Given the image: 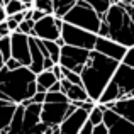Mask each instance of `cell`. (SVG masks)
Listing matches in <instances>:
<instances>
[{
	"label": "cell",
	"instance_id": "15",
	"mask_svg": "<svg viewBox=\"0 0 134 134\" xmlns=\"http://www.w3.org/2000/svg\"><path fill=\"white\" fill-rule=\"evenodd\" d=\"M15 109H17V104L0 100V132L2 134H7V131H9V126L12 122L14 114H15Z\"/></svg>",
	"mask_w": 134,
	"mask_h": 134
},
{
	"label": "cell",
	"instance_id": "13",
	"mask_svg": "<svg viewBox=\"0 0 134 134\" xmlns=\"http://www.w3.org/2000/svg\"><path fill=\"white\" fill-rule=\"evenodd\" d=\"M88 119V112L76 107L71 114L65 117V121L59 124V134H78L80 129Z\"/></svg>",
	"mask_w": 134,
	"mask_h": 134
},
{
	"label": "cell",
	"instance_id": "36",
	"mask_svg": "<svg viewBox=\"0 0 134 134\" xmlns=\"http://www.w3.org/2000/svg\"><path fill=\"white\" fill-rule=\"evenodd\" d=\"M92 134H107V127L104 124H98V126H93V132Z\"/></svg>",
	"mask_w": 134,
	"mask_h": 134
},
{
	"label": "cell",
	"instance_id": "2",
	"mask_svg": "<svg viewBox=\"0 0 134 134\" xmlns=\"http://www.w3.org/2000/svg\"><path fill=\"white\" fill-rule=\"evenodd\" d=\"M36 93V75L29 66L17 70H7L5 65L0 70V100L12 104H22Z\"/></svg>",
	"mask_w": 134,
	"mask_h": 134
},
{
	"label": "cell",
	"instance_id": "27",
	"mask_svg": "<svg viewBox=\"0 0 134 134\" xmlns=\"http://www.w3.org/2000/svg\"><path fill=\"white\" fill-rule=\"evenodd\" d=\"M97 36L98 37H110V29H109V24L105 22V20H100V26H98Z\"/></svg>",
	"mask_w": 134,
	"mask_h": 134
},
{
	"label": "cell",
	"instance_id": "18",
	"mask_svg": "<svg viewBox=\"0 0 134 134\" xmlns=\"http://www.w3.org/2000/svg\"><path fill=\"white\" fill-rule=\"evenodd\" d=\"M104 104H95V107L88 112V121L92 122V126H98L104 121Z\"/></svg>",
	"mask_w": 134,
	"mask_h": 134
},
{
	"label": "cell",
	"instance_id": "26",
	"mask_svg": "<svg viewBox=\"0 0 134 134\" xmlns=\"http://www.w3.org/2000/svg\"><path fill=\"white\" fill-rule=\"evenodd\" d=\"M121 63H124V65L134 68V46H131V48L126 49V54H124V58H122Z\"/></svg>",
	"mask_w": 134,
	"mask_h": 134
},
{
	"label": "cell",
	"instance_id": "20",
	"mask_svg": "<svg viewBox=\"0 0 134 134\" xmlns=\"http://www.w3.org/2000/svg\"><path fill=\"white\" fill-rule=\"evenodd\" d=\"M43 44H44L46 51H48L49 58H51L53 63L56 65V63L59 61V51H61V46H58L54 41H43Z\"/></svg>",
	"mask_w": 134,
	"mask_h": 134
},
{
	"label": "cell",
	"instance_id": "44",
	"mask_svg": "<svg viewBox=\"0 0 134 134\" xmlns=\"http://www.w3.org/2000/svg\"><path fill=\"white\" fill-rule=\"evenodd\" d=\"M0 134H2V132H0Z\"/></svg>",
	"mask_w": 134,
	"mask_h": 134
},
{
	"label": "cell",
	"instance_id": "30",
	"mask_svg": "<svg viewBox=\"0 0 134 134\" xmlns=\"http://www.w3.org/2000/svg\"><path fill=\"white\" fill-rule=\"evenodd\" d=\"M5 22H7V27L10 29V32H15V31L19 29V22H17V20H14L12 17H7Z\"/></svg>",
	"mask_w": 134,
	"mask_h": 134
},
{
	"label": "cell",
	"instance_id": "19",
	"mask_svg": "<svg viewBox=\"0 0 134 134\" xmlns=\"http://www.w3.org/2000/svg\"><path fill=\"white\" fill-rule=\"evenodd\" d=\"M85 2L98 14L100 20H102V17H104V14L109 10V7H110V2H105V0H85Z\"/></svg>",
	"mask_w": 134,
	"mask_h": 134
},
{
	"label": "cell",
	"instance_id": "31",
	"mask_svg": "<svg viewBox=\"0 0 134 134\" xmlns=\"http://www.w3.org/2000/svg\"><path fill=\"white\" fill-rule=\"evenodd\" d=\"M51 71H53V75L56 76V80H63V70H61V65H58V63H56V65L51 68Z\"/></svg>",
	"mask_w": 134,
	"mask_h": 134
},
{
	"label": "cell",
	"instance_id": "8",
	"mask_svg": "<svg viewBox=\"0 0 134 134\" xmlns=\"http://www.w3.org/2000/svg\"><path fill=\"white\" fill-rule=\"evenodd\" d=\"M63 24H65V20H63L61 17L44 15L43 19L34 22L31 37H37V39H41V41H56L61 36Z\"/></svg>",
	"mask_w": 134,
	"mask_h": 134
},
{
	"label": "cell",
	"instance_id": "22",
	"mask_svg": "<svg viewBox=\"0 0 134 134\" xmlns=\"http://www.w3.org/2000/svg\"><path fill=\"white\" fill-rule=\"evenodd\" d=\"M3 10H5V15L10 17V15H14V14H17V12H22V10H26V9H24V3L20 2V0H10V2L3 7Z\"/></svg>",
	"mask_w": 134,
	"mask_h": 134
},
{
	"label": "cell",
	"instance_id": "43",
	"mask_svg": "<svg viewBox=\"0 0 134 134\" xmlns=\"http://www.w3.org/2000/svg\"><path fill=\"white\" fill-rule=\"evenodd\" d=\"M2 37H3V36H2V34H0V39H2Z\"/></svg>",
	"mask_w": 134,
	"mask_h": 134
},
{
	"label": "cell",
	"instance_id": "17",
	"mask_svg": "<svg viewBox=\"0 0 134 134\" xmlns=\"http://www.w3.org/2000/svg\"><path fill=\"white\" fill-rule=\"evenodd\" d=\"M76 3V0H53V5H54V17H65L66 14L71 10V7Z\"/></svg>",
	"mask_w": 134,
	"mask_h": 134
},
{
	"label": "cell",
	"instance_id": "38",
	"mask_svg": "<svg viewBox=\"0 0 134 134\" xmlns=\"http://www.w3.org/2000/svg\"><path fill=\"white\" fill-rule=\"evenodd\" d=\"M53 66H54V63H53V59H51V58H44L43 68H44V70H51Z\"/></svg>",
	"mask_w": 134,
	"mask_h": 134
},
{
	"label": "cell",
	"instance_id": "11",
	"mask_svg": "<svg viewBox=\"0 0 134 134\" xmlns=\"http://www.w3.org/2000/svg\"><path fill=\"white\" fill-rule=\"evenodd\" d=\"M10 56L15 58L22 66L31 65V49H29V36L22 32L10 34Z\"/></svg>",
	"mask_w": 134,
	"mask_h": 134
},
{
	"label": "cell",
	"instance_id": "42",
	"mask_svg": "<svg viewBox=\"0 0 134 134\" xmlns=\"http://www.w3.org/2000/svg\"><path fill=\"white\" fill-rule=\"evenodd\" d=\"M3 65H5V59H3V56L0 54V70L3 68Z\"/></svg>",
	"mask_w": 134,
	"mask_h": 134
},
{
	"label": "cell",
	"instance_id": "6",
	"mask_svg": "<svg viewBox=\"0 0 134 134\" xmlns=\"http://www.w3.org/2000/svg\"><path fill=\"white\" fill-rule=\"evenodd\" d=\"M61 37L65 41V44L83 48V49H88V51L93 49L95 41H97V34L95 32L85 31L82 27H76V26L68 24V22H65L61 27Z\"/></svg>",
	"mask_w": 134,
	"mask_h": 134
},
{
	"label": "cell",
	"instance_id": "37",
	"mask_svg": "<svg viewBox=\"0 0 134 134\" xmlns=\"http://www.w3.org/2000/svg\"><path fill=\"white\" fill-rule=\"evenodd\" d=\"M14 20H17V22H22L24 19H26V10H22V12H17V14H14V15H10Z\"/></svg>",
	"mask_w": 134,
	"mask_h": 134
},
{
	"label": "cell",
	"instance_id": "10",
	"mask_svg": "<svg viewBox=\"0 0 134 134\" xmlns=\"http://www.w3.org/2000/svg\"><path fill=\"white\" fill-rule=\"evenodd\" d=\"M105 107V105H104ZM102 124L107 127V134H134V122L119 115L112 109H104V121Z\"/></svg>",
	"mask_w": 134,
	"mask_h": 134
},
{
	"label": "cell",
	"instance_id": "32",
	"mask_svg": "<svg viewBox=\"0 0 134 134\" xmlns=\"http://www.w3.org/2000/svg\"><path fill=\"white\" fill-rule=\"evenodd\" d=\"M92 132H93V126H92V122L88 121V119H87V122L83 124V127L80 129V132H78V134H92Z\"/></svg>",
	"mask_w": 134,
	"mask_h": 134
},
{
	"label": "cell",
	"instance_id": "1",
	"mask_svg": "<svg viewBox=\"0 0 134 134\" xmlns=\"http://www.w3.org/2000/svg\"><path fill=\"white\" fill-rule=\"evenodd\" d=\"M117 66H119V61L100 54L95 49L90 51L88 59H87L80 76H82L83 88L87 90L88 97L93 102H98L102 92L105 90L107 83L110 82V78L114 75V71L117 70Z\"/></svg>",
	"mask_w": 134,
	"mask_h": 134
},
{
	"label": "cell",
	"instance_id": "5",
	"mask_svg": "<svg viewBox=\"0 0 134 134\" xmlns=\"http://www.w3.org/2000/svg\"><path fill=\"white\" fill-rule=\"evenodd\" d=\"M63 20L68 24H73L76 27H82L85 31L97 34L98 26H100V17L93 9L85 2V0H76V3L71 7L68 14L63 17Z\"/></svg>",
	"mask_w": 134,
	"mask_h": 134
},
{
	"label": "cell",
	"instance_id": "23",
	"mask_svg": "<svg viewBox=\"0 0 134 134\" xmlns=\"http://www.w3.org/2000/svg\"><path fill=\"white\" fill-rule=\"evenodd\" d=\"M44 102H49V104H65V102H68V98H66V95L63 92H46Z\"/></svg>",
	"mask_w": 134,
	"mask_h": 134
},
{
	"label": "cell",
	"instance_id": "41",
	"mask_svg": "<svg viewBox=\"0 0 134 134\" xmlns=\"http://www.w3.org/2000/svg\"><path fill=\"white\" fill-rule=\"evenodd\" d=\"M117 2H121V3H126V5H131V3H134V0H117Z\"/></svg>",
	"mask_w": 134,
	"mask_h": 134
},
{
	"label": "cell",
	"instance_id": "7",
	"mask_svg": "<svg viewBox=\"0 0 134 134\" xmlns=\"http://www.w3.org/2000/svg\"><path fill=\"white\" fill-rule=\"evenodd\" d=\"M88 54H90L88 49L65 44V46H61V51H59L58 65H61L63 68H68V70H71V71L80 75L83 66H85V63H87V59H88Z\"/></svg>",
	"mask_w": 134,
	"mask_h": 134
},
{
	"label": "cell",
	"instance_id": "14",
	"mask_svg": "<svg viewBox=\"0 0 134 134\" xmlns=\"http://www.w3.org/2000/svg\"><path fill=\"white\" fill-rule=\"evenodd\" d=\"M107 109H112L114 112H117L119 115L126 117L127 121L134 122V97L131 98H122V100H115V102H109L104 104Z\"/></svg>",
	"mask_w": 134,
	"mask_h": 134
},
{
	"label": "cell",
	"instance_id": "35",
	"mask_svg": "<svg viewBox=\"0 0 134 134\" xmlns=\"http://www.w3.org/2000/svg\"><path fill=\"white\" fill-rule=\"evenodd\" d=\"M0 34H2V36H10V29L9 27H7V22L5 20H3V22H0Z\"/></svg>",
	"mask_w": 134,
	"mask_h": 134
},
{
	"label": "cell",
	"instance_id": "34",
	"mask_svg": "<svg viewBox=\"0 0 134 134\" xmlns=\"http://www.w3.org/2000/svg\"><path fill=\"white\" fill-rule=\"evenodd\" d=\"M124 10H126V14L129 15V19L134 22V3H131V5H126V3H124Z\"/></svg>",
	"mask_w": 134,
	"mask_h": 134
},
{
	"label": "cell",
	"instance_id": "4",
	"mask_svg": "<svg viewBox=\"0 0 134 134\" xmlns=\"http://www.w3.org/2000/svg\"><path fill=\"white\" fill-rule=\"evenodd\" d=\"M131 97H134V68L124 65V63H119L117 70L114 71L110 82L102 92L97 104H109V102Z\"/></svg>",
	"mask_w": 134,
	"mask_h": 134
},
{
	"label": "cell",
	"instance_id": "3",
	"mask_svg": "<svg viewBox=\"0 0 134 134\" xmlns=\"http://www.w3.org/2000/svg\"><path fill=\"white\" fill-rule=\"evenodd\" d=\"M102 20H105L109 24V29H110L109 39L117 41L119 44L126 46V48L134 46V22L126 14L124 3L121 2L110 3L109 10L102 17Z\"/></svg>",
	"mask_w": 134,
	"mask_h": 134
},
{
	"label": "cell",
	"instance_id": "33",
	"mask_svg": "<svg viewBox=\"0 0 134 134\" xmlns=\"http://www.w3.org/2000/svg\"><path fill=\"white\" fill-rule=\"evenodd\" d=\"M46 15V14H43L41 10H37V9H32V15H31V19L34 20V22H37L39 19H43V17Z\"/></svg>",
	"mask_w": 134,
	"mask_h": 134
},
{
	"label": "cell",
	"instance_id": "16",
	"mask_svg": "<svg viewBox=\"0 0 134 134\" xmlns=\"http://www.w3.org/2000/svg\"><path fill=\"white\" fill-rule=\"evenodd\" d=\"M56 76L53 75L51 70H43L41 73L36 75V92H48L53 87V83H56Z\"/></svg>",
	"mask_w": 134,
	"mask_h": 134
},
{
	"label": "cell",
	"instance_id": "28",
	"mask_svg": "<svg viewBox=\"0 0 134 134\" xmlns=\"http://www.w3.org/2000/svg\"><path fill=\"white\" fill-rule=\"evenodd\" d=\"M44 97H46V92H36L29 100L32 104H44Z\"/></svg>",
	"mask_w": 134,
	"mask_h": 134
},
{
	"label": "cell",
	"instance_id": "9",
	"mask_svg": "<svg viewBox=\"0 0 134 134\" xmlns=\"http://www.w3.org/2000/svg\"><path fill=\"white\" fill-rule=\"evenodd\" d=\"M75 104L71 102H65V104H49V102H44L43 107H41V122L46 126H54V127H59L65 117L68 114H71L75 110Z\"/></svg>",
	"mask_w": 134,
	"mask_h": 134
},
{
	"label": "cell",
	"instance_id": "40",
	"mask_svg": "<svg viewBox=\"0 0 134 134\" xmlns=\"http://www.w3.org/2000/svg\"><path fill=\"white\" fill-rule=\"evenodd\" d=\"M5 19H7V15H5V10H3V7H0V22H3Z\"/></svg>",
	"mask_w": 134,
	"mask_h": 134
},
{
	"label": "cell",
	"instance_id": "24",
	"mask_svg": "<svg viewBox=\"0 0 134 134\" xmlns=\"http://www.w3.org/2000/svg\"><path fill=\"white\" fill-rule=\"evenodd\" d=\"M0 54L3 56L5 61L10 58V36H3L0 39Z\"/></svg>",
	"mask_w": 134,
	"mask_h": 134
},
{
	"label": "cell",
	"instance_id": "21",
	"mask_svg": "<svg viewBox=\"0 0 134 134\" xmlns=\"http://www.w3.org/2000/svg\"><path fill=\"white\" fill-rule=\"evenodd\" d=\"M32 9L41 10L46 15H53L54 14V5H53V0H34Z\"/></svg>",
	"mask_w": 134,
	"mask_h": 134
},
{
	"label": "cell",
	"instance_id": "25",
	"mask_svg": "<svg viewBox=\"0 0 134 134\" xmlns=\"http://www.w3.org/2000/svg\"><path fill=\"white\" fill-rule=\"evenodd\" d=\"M32 27H34V20L26 19V20H22V22H19V29H17L15 32H22V34H26V36H31V34H32Z\"/></svg>",
	"mask_w": 134,
	"mask_h": 134
},
{
	"label": "cell",
	"instance_id": "12",
	"mask_svg": "<svg viewBox=\"0 0 134 134\" xmlns=\"http://www.w3.org/2000/svg\"><path fill=\"white\" fill-rule=\"evenodd\" d=\"M93 49L98 51L100 54L107 56V58H112V59H115V61L121 63L127 48L122 46V44H119L117 41H114V39H109V37H98L97 36V41H95Z\"/></svg>",
	"mask_w": 134,
	"mask_h": 134
},
{
	"label": "cell",
	"instance_id": "39",
	"mask_svg": "<svg viewBox=\"0 0 134 134\" xmlns=\"http://www.w3.org/2000/svg\"><path fill=\"white\" fill-rule=\"evenodd\" d=\"M48 92H61V82L58 80L56 83H53V87H51V88H49Z\"/></svg>",
	"mask_w": 134,
	"mask_h": 134
},
{
	"label": "cell",
	"instance_id": "29",
	"mask_svg": "<svg viewBox=\"0 0 134 134\" xmlns=\"http://www.w3.org/2000/svg\"><path fill=\"white\" fill-rule=\"evenodd\" d=\"M20 66H22V65H20L15 58H12V56H10V58L5 61V68L7 70H17V68H20Z\"/></svg>",
	"mask_w": 134,
	"mask_h": 134
}]
</instances>
